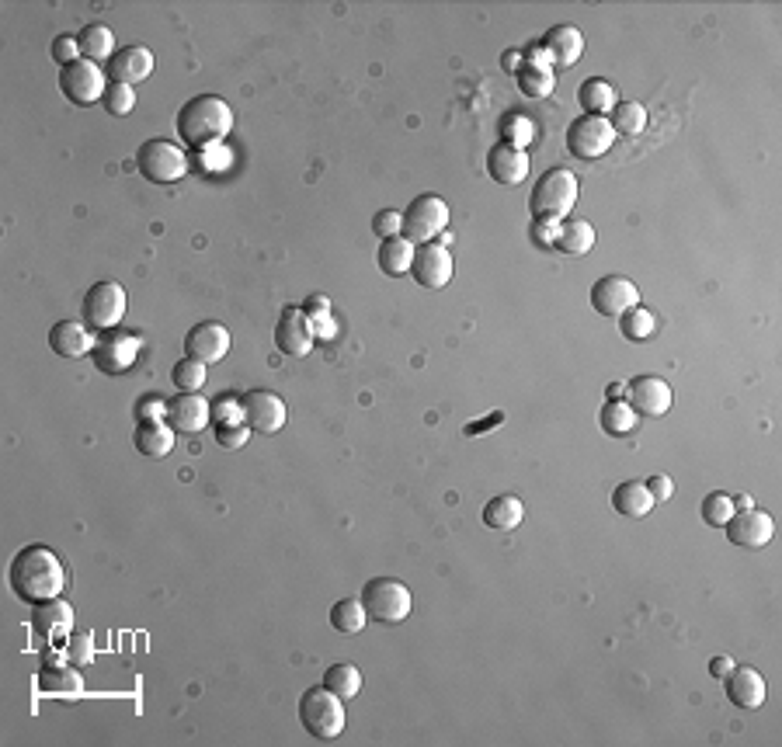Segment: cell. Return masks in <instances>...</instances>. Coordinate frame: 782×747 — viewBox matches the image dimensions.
<instances>
[{
  "label": "cell",
  "mask_w": 782,
  "mask_h": 747,
  "mask_svg": "<svg viewBox=\"0 0 782 747\" xmlns=\"http://www.w3.org/2000/svg\"><path fill=\"white\" fill-rule=\"evenodd\" d=\"M7 581H11V591L18 602L25 605H42L53 602V598L63 595V584H67V570H63V560L53 553L49 546H25L14 553L11 570H7Z\"/></svg>",
  "instance_id": "6da1fadb"
},
{
  "label": "cell",
  "mask_w": 782,
  "mask_h": 747,
  "mask_svg": "<svg viewBox=\"0 0 782 747\" xmlns=\"http://www.w3.org/2000/svg\"><path fill=\"white\" fill-rule=\"evenodd\" d=\"M233 129V108L219 94H195L178 108V136L188 146H213Z\"/></svg>",
  "instance_id": "7a4b0ae2"
},
{
  "label": "cell",
  "mask_w": 782,
  "mask_h": 747,
  "mask_svg": "<svg viewBox=\"0 0 782 747\" xmlns=\"http://www.w3.org/2000/svg\"><path fill=\"white\" fill-rule=\"evenodd\" d=\"M577 195H581L577 174L567 171V167H550V171L532 185V195H529L532 219L564 223V219H570V209L577 205Z\"/></svg>",
  "instance_id": "3957f363"
},
{
  "label": "cell",
  "mask_w": 782,
  "mask_h": 747,
  "mask_svg": "<svg viewBox=\"0 0 782 747\" xmlns=\"http://www.w3.org/2000/svg\"><path fill=\"white\" fill-rule=\"evenodd\" d=\"M299 723L317 741H338L345 734V699L334 695L327 685L306 688L299 699Z\"/></svg>",
  "instance_id": "277c9868"
},
{
  "label": "cell",
  "mask_w": 782,
  "mask_h": 747,
  "mask_svg": "<svg viewBox=\"0 0 782 747\" xmlns=\"http://www.w3.org/2000/svg\"><path fill=\"white\" fill-rule=\"evenodd\" d=\"M362 605L376 626H400L411 615L414 598L411 588L397 577H372L362 588Z\"/></svg>",
  "instance_id": "5b68a950"
},
{
  "label": "cell",
  "mask_w": 782,
  "mask_h": 747,
  "mask_svg": "<svg viewBox=\"0 0 782 747\" xmlns=\"http://www.w3.org/2000/svg\"><path fill=\"white\" fill-rule=\"evenodd\" d=\"M400 216H404L400 237H407L414 247L435 244V240L449 230V202L438 199V195H418Z\"/></svg>",
  "instance_id": "8992f818"
},
{
  "label": "cell",
  "mask_w": 782,
  "mask_h": 747,
  "mask_svg": "<svg viewBox=\"0 0 782 747\" xmlns=\"http://www.w3.org/2000/svg\"><path fill=\"white\" fill-rule=\"evenodd\" d=\"M136 167L153 185H174L188 174V157L171 139H146L136 150Z\"/></svg>",
  "instance_id": "52a82bcc"
},
{
  "label": "cell",
  "mask_w": 782,
  "mask_h": 747,
  "mask_svg": "<svg viewBox=\"0 0 782 747\" xmlns=\"http://www.w3.org/2000/svg\"><path fill=\"white\" fill-rule=\"evenodd\" d=\"M616 129L605 115H581L567 126V153L577 160H598L612 150Z\"/></svg>",
  "instance_id": "ba28073f"
},
{
  "label": "cell",
  "mask_w": 782,
  "mask_h": 747,
  "mask_svg": "<svg viewBox=\"0 0 782 747\" xmlns=\"http://www.w3.org/2000/svg\"><path fill=\"white\" fill-rule=\"evenodd\" d=\"M126 289L119 282H94L84 296V320L94 331H115L126 320Z\"/></svg>",
  "instance_id": "9c48e42d"
},
{
  "label": "cell",
  "mask_w": 782,
  "mask_h": 747,
  "mask_svg": "<svg viewBox=\"0 0 782 747\" xmlns=\"http://www.w3.org/2000/svg\"><path fill=\"white\" fill-rule=\"evenodd\" d=\"M108 84H112V80H105V70L91 60H77V63H70V67L60 70L63 98L77 108H87V105H94V101H105Z\"/></svg>",
  "instance_id": "30bf717a"
},
{
  "label": "cell",
  "mask_w": 782,
  "mask_h": 747,
  "mask_svg": "<svg viewBox=\"0 0 782 747\" xmlns=\"http://www.w3.org/2000/svg\"><path fill=\"white\" fill-rule=\"evenodd\" d=\"M136 355H140V338L119 331V327L108 331L101 341H94V348H91L94 369L105 372V376H122V372L136 362Z\"/></svg>",
  "instance_id": "8fae6325"
},
{
  "label": "cell",
  "mask_w": 782,
  "mask_h": 747,
  "mask_svg": "<svg viewBox=\"0 0 782 747\" xmlns=\"http://www.w3.org/2000/svg\"><path fill=\"white\" fill-rule=\"evenodd\" d=\"M240 407H244V424L258 435H275V431L285 428V400L272 390H251L240 397Z\"/></svg>",
  "instance_id": "7c38bea8"
},
{
  "label": "cell",
  "mask_w": 782,
  "mask_h": 747,
  "mask_svg": "<svg viewBox=\"0 0 782 747\" xmlns=\"http://www.w3.org/2000/svg\"><path fill=\"white\" fill-rule=\"evenodd\" d=\"M591 306H595V313H602V317L619 320L626 310L640 306V289L623 275H605L591 285Z\"/></svg>",
  "instance_id": "4fadbf2b"
},
{
  "label": "cell",
  "mask_w": 782,
  "mask_h": 747,
  "mask_svg": "<svg viewBox=\"0 0 782 747\" xmlns=\"http://www.w3.org/2000/svg\"><path fill=\"white\" fill-rule=\"evenodd\" d=\"M313 320L303 306H285L282 317L275 320V348L282 355H292V358H303L310 355L313 348Z\"/></svg>",
  "instance_id": "5bb4252c"
},
{
  "label": "cell",
  "mask_w": 782,
  "mask_h": 747,
  "mask_svg": "<svg viewBox=\"0 0 782 747\" xmlns=\"http://www.w3.org/2000/svg\"><path fill=\"white\" fill-rule=\"evenodd\" d=\"M452 272H456V265H452V254L449 247L442 244H421L418 251H414V265H411V275L414 282L421 285V289H445V285L452 282Z\"/></svg>",
  "instance_id": "9a60e30c"
},
{
  "label": "cell",
  "mask_w": 782,
  "mask_h": 747,
  "mask_svg": "<svg viewBox=\"0 0 782 747\" xmlns=\"http://www.w3.org/2000/svg\"><path fill=\"white\" fill-rule=\"evenodd\" d=\"M626 404L643 417H661V414H668L671 404H675V393H671L668 379L637 376L626 383Z\"/></svg>",
  "instance_id": "2e32d148"
},
{
  "label": "cell",
  "mask_w": 782,
  "mask_h": 747,
  "mask_svg": "<svg viewBox=\"0 0 782 747\" xmlns=\"http://www.w3.org/2000/svg\"><path fill=\"white\" fill-rule=\"evenodd\" d=\"M723 529H727L730 543L741 546V549H762V546L772 543V536H776V522H772V515H765V511H758V508L734 511V518H730Z\"/></svg>",
  "instance_id": "e0dca14e"
},
{
  "label": "cell",
  "mask_w": 782,
  "mask_h": 747,
  "mask_svg": "<svg viewBox=\"0 0 782 747\" xmlns=\"http://www.w3.org/2000/svg\"><path fill=\"white\" fill-rule=\"evenodd\" d=\"M167 424L178 435H195L213 421V400H202V393H178L167 400Z\"/></svg>",
  "instance_id": "ac0fdd59"
},
{
  "label": "cell",
  "mask_w": 782,
  "mask_h": 747,
  "mask_svg": "<svg viewBox=\"0 0 782 747\" xmlns=\"http://www.w3.org/2000/svg\"><path fill=\"white\" fill-rule=\"evenodd\" d=\"M230 344H233L230 331H226L223 324H216V320H202V324H195L192 331L185 334L188 358H199V362H206V365L223 362Z\"/></svg>",
  "instance_id": "d6986e66"
},
{
  "label": "cell",
  "mask_w": 782,
  "mask_h": 747,
  "mask_svg": "<svg viewBox=\"0 0 782 747\" xmlns=\"http://www.w3.org/2000/svg\"><path fill=\"white\" fill-rule=\"evenodd\" d=\"M487 174H491V181H498V185H522L525 178H529V153L522 150V146L508 143V139H501V143L491 146V153H487Z\"/></svg>",
  "instance_id": "ffe728a7"
},
{
  "label": "cell",
  "mask_w": 782,
  "mask_h": 747,
  "mask_svg": "<svg viewBox=\"0 0 782 747\" xmlns=\"http://www.w3.org/2000/svg\"><path fill=\"white\" fill-rule=\"evenodd\" d=\"M539 46H543L546 56H550V67L567 70L584 56V35L577 32L574 25H553L550 32L543 35Z\"/></svg>",
  "instance_id": "44dd1931"
},
{
  "label": "cell",
  "mask_w": 782,
  "mask_h": 747,
  "mask_svg": "<svg viewBox=\"0 0 782 747\" xmlns=\"http://www.w3.org/2000/svg\"><path fill=\"white\" fill-rule=\"evenodd\" d=\"M108 73L115 84H140L153 73V53L146 46H122L119 53L108 60Z\"/></svg>",
  "instance_id": "7402d4cb"
},
{
  "label": "cell",
  "mask_w": 782,
  "mask_h": 747,
  "mask_svg": "<svg viewBox=\"0 0 782 747\" xmlns=\"http://www.w3.org/2000/svg\"><path fill=\"white\" fill-rule=\"evenodd\" d=\"M727 688V699L737 709H762L765 702V678L755 668H734L727 678H720Z\"/></svg>",
  "instance_id": "603a6c76"
},
{
  "label": "cell",
  "mask_w": 782,
  "mask_h": 747,
  "mask_svg": "<svg viewBox=\"0 0 782 747\" xmlns=\"http://www.w3.org/2000/svg\"><path fill=\"white\" fill-rule=\"evenodd\" d=\"M32 629L46 640H60V636L73 633V605L63 602V598H53V602H42L32 609Z\"/></svg>",
  "instance_id": "cb8c5ba5"
},
{
  "label": "cell",
  "mask_w": 782,
  "mask_h": 747,
  "mask_svg": "<svg viewBox=\"0 0 782 747\" xmlns=\"http://www.w3.org/2000/svg\"><path fill=\"white\" fill-rule=\"evenodd\" d=\"M49 348H53L60 358H84V355H91L94 341H91L87 324H80V320H60V324L49 331Z\"/></svg>",
  "instance_id": "d4e9b609"
},
{
  "label": "cell",
  "mask_w": 782,
  "mask_h": 747,
  "mask_svg": "<svg viewBox=\"0 0 782 747\" xmlns=\"http://www.w3.org/2000/svg\"><path fill=\"white\" fill-rule=\"evenodd\" d=\"M174 435H178V431H174L167 421H146V424H136L133 445L146 459H164V456H171V449H174Z\"/></svg>",
  "instance_id": "484cf974"
},
{
  "label": "cell",
  "mask_w": 782,
  "mask_h": 747,
  "mask_svg": "<svg viewBox=\"0 0 782 747\" xmlns=\"http://www.w3.org/2000/svg\"><path fill=\"white\" fill-rule=\"evenodd\" d=\"M77 46H80V60H91V63L112 60V56L119 53V49H115V32L108 25H101V21L80 28Z\"/></svg>",
  "instance_id": "4316f807"
},
{
  "label": "cell",
  "mask_w": 782,
  "mask_h": 747,
  "mask_svg": "<svg viewBox=\"0 0 782 747\" xmlns=\"http://www.w3.org/2000/svg\"><path fill=\"white\" fill-rule=\"evenodd\" d=\"M654 504L657 501L650 497V490H647V483H643V480H626V483H619V487L612 490V508H616L619 515H626V518H647Z\"/></svg>",
  "instance_id": "83f0119b"
},
{
  "label": "cell",
  "mask_w": 782,
  "mask_h": 747,
  "mask_svg": "<svg viewBox=\"0 0 782 747\" xmlns=\"http://www.w3.org/2000/svg\"><path fill=\"white\" fill-rule=\"evenodd\" d=\"M525 518V504L515 494H498L484 504V525L494 532H511L518 529Z\"/></svg>",
  "instance_id": "f1b7e54d"
},
{
  "label": "cell",
  "mask_w": 782,
  "mask_h": 747,
  "mask_svg": "<svg viewBox=\"0 0 782 747\" xmlns=\"http://www.w3.org/2000/svg\"><path fill=\"white\" fill-rule=\"evenodd\" d=\"M414 251H418V247H414L407 237H390V240H383V244H379V254H376L379 272L390 275V278L407 275V272H411V265H414Z\"/></svg>",
  "instance_id": "f546056e"
},
{
  "label": "cell",
  "mask_w": 782,
  "mask_h": 747,
  "mask_svg": "<svg viewBox=\"0 0 782 747\" xmlns=\"http://www.w3.org/2000/svg\"><path fill=\"white\" fill-rule=\"evenodd\" d=\"M553 247H557L560 254H570V258L588 254L591 247H595V226H591L588 219H564Z\"/></svg>",
  "instance_id": "4dcf8cb0"
},
{
  "label": "cell",
  "mask_w": 782,
  "mask_h": 747,
  "mask_svg": "<svg viewBox=\"0 0 782 747\" xmlns=\"http://www.w3.org/2000/svg\"><path fill=\"white\" fill-rule=\"evenodd\" d=\"M577 105L584 108V115H605L616 108V87L602 77H591L577 87Z\"/></svg>",
  "instance_id": "1f68e13d"
},
{
  "label": "cell",
  "mask_w": 782,
  "mask_h": 747,
  "mask_svg": "<svg viewBox=\"0 0 782 747\" xmlns=\"http://www.w3.org/2000/svg\"><path fill=\"white\" fill-rule=\"evenodd\" d=\"M80 675L67 664H46L39 671V692L42 695H80Z\"/></svg>",
  "instance_id": "d6a6232c"
},
{
  "label": "cell",
  "mask_w": 782,
  "mask_h": 747,
  "mask_svg": "<svg viewBox=\"0 0 782 747\" xmlns=\"http://www.w3.org/2000/svg\"><path fill=\"white\" fill-rule=\"evenodd\" d=\"M598 424L609 438H626L633 428H637V410H633L626 400H609L598 414Z\"/></svg>",
  "instance_id": "836d02e7"
},
{
  "label": "cell",
  "mask_w": 782,
  "mask_h": 747,
  "mask_svg": "<svg viewBox=\"0 0 782 747\" xmlns=\"http://www.w3.org/2000/svg\"><path fill=\"white\" fill-rule=\"evenodd\" d=\"M619 331H623L626 341L633 344H643L647 338H654L657 334V317L654 310H647V306H633V310H626L623 317H619Z\"/></svg>",
  "instance_id": "e575fe53"
},
{
  "label": "cell",
  "mask_w": 782,
  "mask_h": 747,
  "mask_svg": "<svg viewBox=\"0 0 782 747\" xmlns=\"http://www.w3.org/2000/svg\"><path fill=\"white\" fill-rule=\"evenodd\" d=\"M515 84L525 98H550L553 87H557V73L550 67H525L522 63V70L515 73Z\"/></svg>",
  "instance_id": "d590c367"
},
{
  "label": "cell",
  "mask_w": 782,
  "mask_h": 747,
  "mask_svg": "<svg viewBox=\"0 0 782 747\" xmlns=\"http://www.w3.org/2000/svg\"><path fill=\"white\" fill-rule=\"evenodd\" d=\"M609 122H612V129H616V136H637V133H643V126H647V108H643L640 101H616Z\"/></svg>",
  "instance_id": "8d00e7d4"
},
{
  "label": "cell",
  "mask_w": 782,
  "mask_h": 747,
  "mask_svg": "<svg viewBox=\"0 0 782 747\" xmlns=\"http://www.w3.org/2000/svg\"><path fill=\"white\" fill-rule=\"evenodd\" d=\"M365 622H369V612H365L362 598H345V602H338L331 609V626L338 629V633H345V636L362 633Z\"/></svg>",
  "instance_id": "74e56055"
},
{
  "label": "cell",
  "mask_w": 782,
  "mask_h": 747,
  "mask_svg": "<svg viewBox=\"0 0 782 747\" xmlns=\"http://www.w3.org/2000/svg\"><path fill=\"white\" fill-rule=\"evenodd\" d=\"M324 685L331 688L334 695H341V699H355V695L362 692V671H358L355 664H331L324 675Z\"/></svg>",
  "instance_id": "f35d334b"
},
{
  "label": "cell",
  "mask_w": 782,
  "mask_h": 747,
  "mask_svg": "<svg viewBox=\"0 0 782 747\" xmlns=\"http://www.w3.org/2000/svg\"><path fill=\"white\" fill-rule=\"evenodd\" d=\"M171 379L174 386H178L181 393H199L202 386H206V362H199V358H181V362H174L171 369Z\"/></svg>",
  "instance_id": "ab89813d"
},
{
  "label": "cell",
  "mask_w": 782,
  "mask_h": 747,
  "mask_svg": "<svg viewBox=\"0 0 782 747\" xmlns=\"http://www.w3.org/2000/svg\"><path fill=\"white\" fill-rule=\"evenodd\" d=\"M734 497L723 494V490H713V494L703 497V504H699V515H703L706 525H713V529H723V525L734 518Z\"/></svg>",
  "instance_id": "60d3db41"
},
{
  "label": "cell",
  "mask_w": 782,
  "mask_h": 747,
  "mask_svg": "<svg viewBox=\"0 0 782 747\" xmlns=\"http://www.w3.org/2000/svg\"><path fill=\"white\" fill-rule=\"evenodd\" d=\"M101 105H105V112H108V115H115V119H122V115H129V112H133V108H136V91H133V87H129V84H115V80H112V84H108V91H105V101H101Z\"/></svg>",
  "instance_id": "b9f144b4"
},
{
  "label": "cell",
  "mask_w": 782,
  "mask_h": 747,
  "mask_svg": "<svg viewBox=\"0 0 782 747\" xmlns=\"http://www.w3.org/2000/svg\"><path fill=\"white\" fill-rule=\"evenodd\" d=\"M213 421H216V428H223V424H244V407H240V400H233V397L213 400Z\"/></svg>",
  "instance_id": "7bdbcfd3"
},
{
  "label": "cell",
  "mask_w": 782,
  "mask_h": 747,
  "mask_svg": "<svg viewBox=\"0 0 782 747\" xmlns=\"http://www.w3.org/2000/svg\"><path fill=\"white\" fill-rule=\"evenodd\" d=\"M400 223H404V216H400L397 209H379L376 216H372V233L383 240L400 237Z\"/></svg>",
  "instance_id": "ee69618b"
},
{
  "label": "cell",
  "mask_w": 782,
  "mask_h": 747,
  "mask_svg": "<svg viewBox=\"0 0 782 747\" xmlns=\"http://www.w3.org/2000/svg\"><path fill=\"white\" fill-rule=\"evenodd\" d=\"M53 60L60 63V70L63 67H70V63H77L80 60V46H77V35H56L53 39Z\"/></svg>",
  "instance_id": "f6af8a7d"
},
{
  "label": "cell",
  "mask_w": 782,
  "mask_h": 747,
  "mask_svg": "<svg viewBox=\"0 0 782 747\" xmlns=\"http://www.w3.org/2000/svg\"><path fill=\"white\" fill-rule=\"evenodd\" d=\"M247 438H251L247 424H223V428H216L219 449H240V445H247Z\"/></svg>",
  "instance_id": "bcb514c9"
},
{
  "label": "cell",
  "mask_w": 782,
  "mask_h": 747,
  "mask_svg": "<svg viewBox=\"0 0 782 747\" xmlns=\"http://www.w3.org/2000/svg\"><path fill=\"white\" fill-rule=\"evenodd\" d=\"M136 424H146V421H164L167 417V400H160V397H143V400H136Z\"/></svg>",
  "instance_id": "7dc6e473"
},
{
  "label": "cell",
  "mask_w": 782,
  "mask_h": 747,
  "mask_svg": "<svg viewBox=\"0 0 782 747\" xmlns=\"http://www.w3.org/2000/svg\"><path fill=\"white\" fill-rule=\"evenodd\" d=\"M67 657L73 664H91V636H87V633H70L67 636Z\"/></svg>",
  "instance_id": "c3c4849f"
},
{
  "label": "cell",
  "mask_w": 782,
  "mask_h": 747,
  "mask_svg": "<svg viewBox=\"0 0 782 747\" xmlns=\"http://www.w3.org/2000/svg\"><path fill=\"white\" fill-rule=\"evenodd\" d=\"M504 126H508V136H504V139L525 150V143L532 139V122L522 119V115H508V122H504Z\"/></svg>",
  "instance_id": "681fc988"
},
{
  "label": "cell",
  "mask_w": 782,
  "mask_h": 747,
  "mask_svg": "<svg viewBox=\"0 0 782 747\" xmlns=\"http://www.w3.org/2000/svg\"><path fill=\"white\" fill-rule=\"evenodd\" d=\"M557 233H560V223H546V219H532V237H536V244L553 247V244H557Z\"/></svg>",
  "instance_id": "f907efd6"
},
{
  "label": "cell",
  "mask_w": 782,
  "mask_h": 747,
  "mask_svg": "<svg viewBox=\"0 0 782 747\" xmlns=\"http://www.w3.org/2000/svg\"><path fill=\"white\" fill-rule=\"evenodd\" d=\"M643 483H647L654 501H671V494H675V483H671L668 476H650V480H643Z\"/></svg>",
  "instance_id": "816d5d0a"
},
{
  "label": "cell",
  "mask_w": 782,
  "mask_h": 747,
  "mask_svg": "<svg viewBox=\"0 0 782 747\" xmlns=\"http://www.w3.org/2000/svg\"><path fill=\"white\" fill-rule=\"evenodd\" d=\"M310 320H313V334H317V338H334V331H338L331 313H317V317H310Z\"/></svg>",
  "instance_id": "f5cc1de1"
},
{
  "label": "cell",
  "mask_w": 782,
  "mask_h": 747,
  "mask_svg": "<svg viewBox=\"0 0 782 747\" xmlns=\"http://www.w3.org/2000/svg\"><path fill=\"white\" fill-rule=\"evenodd\" d=\"M522 60H525V67H550V56H546V49L543 46H529L522 53ZM553 70V67H550Z\"/></svg>",
  "instance_id": "db71d44e"
},
{
  "label": "cell",
  "mask_w": 782,
  "mask_h": 747,
  "mask_svg": "<svg viewBox=\"0 0 782 747\" xmlns=\"http://www.w3.org/2000/svg\"><path fill=\"white\" fill-rule=\"evenodd\" d=\"M303 310L310 313V317H317V313H331V299H327V296H320V292H317V296H310V299H306V306H303Z\"/></svg>",
  "instance_id": "11a10c76"
},
{
  "label": "cell",
  "mask_w": 782,
  "mask_h": 747,
  "mask_svg": "<svg viewBox=\"0 0 782 747\" xmlns=\"http://www.w3.org/2000/svg\"><path fill=\"white\" fill-rule=\"evenodd\" d=\"M730 671H734V661H730L727 654H720V657H713V661H710V675L713 678H727Z\"/></svg>",
  "instance_id": "9f6ffc18"
},
{
  "label": "cell",
  "mask_w": 782,
  "mask_h": 747,
  "mask_svg": "<svg viewBox=\"0 0 782 747\" xmlns=\"http://www.w3.org/2000/svg\"><path fill=\"white\" fill-rule=\"evenodd\" d=\"M504 421V414H491V417H487V421H473V424H466V435H484V431L487 428H491V424H501Z\"/></svg>",
  "instance_id": "6f0895ef"
},
{
  "label": "cell",
  "mask_w": 782,
  "mask_h": 747,
  "mask_svg": "<svg viewBox=\"0 0 782 747\" xmlns=\"http://www.w3.org/2000/svg\"><path fill=\"white\" fill-rule=\"evenodd\" d=\"M501 63H504V70H508V73H518V70H522V53H518V49H515V53H504Z\"/></svg>",
  "instance_id": "680465c9"
},
{
  "label": "cell",
  "mask_w": 782,
  "mask_h": 747,
  "mask_svg": "<svg viewBox=\"0 0 782 747\" xmlns=\"http://www.w3.org/2000/svg\"><path fill=\"white\" fill-rule=\"evenodd\" d=\"M605 397H609V400H623L626 397V383H609V386H605Z\"/></svg>",
  "instance_id": "91938a15"
},
{
  "label": "cell",
  "mask_w": 782,
  "mask_h": 747,
  "mask_svg": "<svg viewBox=\"0 0 782 747\" xmlns=\"http://www.w3.org/2000/svg\"><path fill=\"white\" fill-rule=\"evenodd\" d=\"M734 508H737V511H748V508H755V504H751L748 494H741V497H734Z\"/></svg>",
  "instance_id": "94428289"
}]
</instances>
